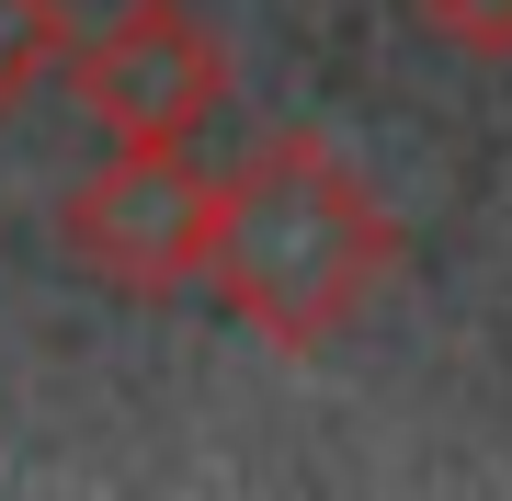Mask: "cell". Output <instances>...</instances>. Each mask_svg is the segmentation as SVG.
<instances>
[{
  "instance_id": "6da1fadb",
  "label": "cell",
  "mask_w": 512,
  "mask_h": 501,
  "mask_svg": "<svg viewBox=\"0 0 512 501\" xmlns=\"http://www.w3.org/2000/svg\"><path fill=\"white\" fill-rule=\"evenodd\" d=\"M387 274H399V217L365 194V171L330 149L319 126L262 137L217 183L205 285L228 297L239 331H262L274 353H319L330 331H353Z\"/></svg>"
},
{
  "instance_id": "3957f363",
  "label": "cell",
  "mask_w": 512,
  "mask_h": 501,
  "mask_svg": "<svg viewBox=\"0 0 512 501\" xmlns=\"http://www.w3.org/2000/svg\"><path fill=\"white\" fill-rule=\"evenodd\" d=\"M69 262L114 297H183L217 251V171L194 149H114L92 183L57 205Z\"/></svg>"
},
{
  "instance_id": "7a4b0ae2",
  "label": "cell",
  "mask_w": 512,
  "mask_h": 501,
  "mask_svg": "<svg viewBox=\"0 0 512 501\" xmlns=\"http://www.w3.org/2000/svg\"><path fill=\"white\" fill-rule=\"evenodd\" d=\"M69 92L114 149H194L228 103V35L194 0H126L103 35L69 46Z\"/></svg>"
},
{
  "instance_id": "5b68a950",
  "label": "cell",
  "mask_w": 512,
  "mask_h": 501,
  "mask_svg": "<svg viewBox=\"0 0 512 501\" xmlns=\"http://www.w3.org/2000/svg\"><path fill=\"white\" fill-rule=\"evenodd\" d=\"M421 23L467 57H512V0H421Z\"/></svg>"
},
{
  "instance_id": "277c9868",
  "label": "cell",
  "mask_w": 512,
  "mask_h": 501,
  "mask_svg": "<svg viewBox=\"0 0 512 501\" xmlns=\"http://www.w3.org/2000/svg\"><path fill=\"white\" fill-rule=\"evenodd\" d=\"M69 46H80V35H69L57 0H0V126H12V114L69 69Z\"/></svg>"
}]
</instances>
